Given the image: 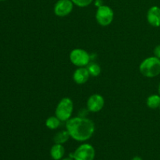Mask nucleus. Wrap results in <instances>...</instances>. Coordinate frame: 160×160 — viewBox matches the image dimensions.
I'll use <instances>...</instances> for the list:
<instances>
[{
	"label": "nucleus",
	"instance_id": "11",
	"mask_svg": "<svg viewBox=\"0 0 160 160\" xmlns=\"http://www.w3.org/2000/svg\"><path fill=\"white\" fill-rule=\"evenodd\" d=\"M65 154V148L61 144H56L52 146L50 150L51 157L54 160H61Z\"/></svg>",
	"mask_w": 160,
	"mask_h": 160
},
{
	"label": "nucleus",
	"instance_id": "8",
	"mask_svg": "<svg viewBox=\"0 0 160 160\" xmlns=\"http://www.w3.org/2000/svg\"><path fill=\"white\" fill-rule=\"evenodd\" d=\"M105 106V99L99 94L91 95L87 101V109L89 112H98L103 109Z\"/></svg>",
	"mask_w": 160,
	"mask_h": 160
},
{
	"label": "nucleus",
	"instance_id": "12",
	"mask_svg": "<svg viewBox=\"0 0 160 160\" xmlns=\"http://www.w3.org/2000/svg\"><path fill=\"white\" fill-rule=\"evenodd\" d=\"M70 138V134H69L68 131L66 130V131H59L58 133H56L55 134L54 138H53V141L56 144H61V145H63L64 143L67 142L69 140V138Z\"/></svg>",
	"mask_w": 160,
	"mask_h": 160
},
{
	"label": "nucleus",
	"instance_id": "7",
	"mask_svg": "<svg viewBox=\"0 0 160 160\" xmlns=\"http://www.w3.org/2000/svg\"><path fill=\"white\" fill-rule=\"evenodd\" d=\"M73 6L72 0H59L54 6V13L59 17H67L71 13Z\"/></svg>",
	"mask_w": 160,
	"mask_h": 160
},
{
	"label": "nucleus",
	"instance_id": "16",
	"mask_svg": "<svg viewBox=\"0 0 160 160\" xmlns=\"http://www.w3.org/2000/svg\"><path fill=\"white\" fill-rule=\"evenodd\" d=\"M72 2L74 4V6L81 8H84L90 6L93 2L94 0H72Z\"/></svg>",
	"mask_w": 160,
	"mask_h": 160
},
{
	"label": "nucleus",
	"instance_id": "4",
	"mask_svg": "<svg viewBox=\"0 0 160 160\" xmlns=\"http://www.w3.org/2000/svg\"><path fill=\"white\" fill-rule=\"evenodd\" d=\"M114 18V12L112 8L106 5H102L97 8L95 19L97 23L102 27H107L112 23Z\"/></svg>",
	"mask_w": 160,
	"mask_h": 160
},
{
	"label": "nucleus",
	"instance_id": "18",
	"mask_svg": "<svg viewBox=\"0 0 160 160\" xmlns=\"http://www.w3.org/2000/svg\"><path fill=\"white\" fill-rule=\"evenodd\" d=\"M95 6H96L97 8H98V7H99V6H102V5H104V4H103L102 0H95Z\"/></svg>",
	"mask_w": 160,
	"mask_h": 160
},
{
	"label": "nucleus",
	"instance_id": "3",
	"mask_svg": "<svg viewBox=\"0 0 160 160\" xmlns=\"http://www.w3.org/2000/svg\"><path fill=\"white\" fill-rule=\"evenodd\" d=\"M73 111V102L71 98L66 97L62 98L56 108L55 114L62 122H67L72 117Z\"/></svg>",
	"mask_w": 160,
	"mask_h": 160
},
{
	"label": "nucleus",
	"instance_id": "22",
	"mask_svg": "<svg viewBox=\"0 0 160 160\" xmlns=\"http://www.w3.org/2000/svg\"><path fill=\"white\" fill-rule=\"evenodd\" d=\"M0 1H6V0H0Z\"/></svg>",
	"mask_w": 160,
	"mask_h": 160
},
{
	"label": "nucleus",
	"instance_id": "2",
	"mask_svg": "<svg viewBox=\"0 0 160 160\" xmlns=\"http://www.w3.org/2000/svg\"><path fill=\"white\" fill-rule=\"evenodd\" d=\"M140 73L145 78H152L160 74V59L156 56L146 58L139 66Z\"/></svg>",
	"mask_w": 160,
	"mask_h": 160
},
{
	"label": "nucleus",
	"instance_id": "19",
	"mask_svg": "<svg viewBox=\"0 0 160 160\" xmlns=\"http://www.w3.org/2000/svg\"><path fill=\"white\" fill-rule=\"evenodd\" d=\"M131 160H143V159H142L141 157H139V156H134V157Z\"/></svg>",
	"mask_w": 160,
	"mask_h": 160
},
{
	"label": "nucleus",
	"instance_id": "13",
	"mask_svg": "<svg viewBox=\"0 0 160 160\" xmlns=\"http://www.w3.org/2000/svg\"><path fill=\"white\" fill-rule=\"evenodd\" d=\"M146 105L152 109H156L160 107V95H152L147 98Z\"/></svg>",
	"mask_w": 160,
	"mask_h": 160
},
{
	"label": "nucleus",
	"instance_id": "9",
	"mask_svg": "<svg viewBox=\"0 0 160 160\" xmlns=\"http://www.w3.org/2000/svg\"><path fill=\"white\" fill-rule=\"evenodd\" d=\"M147 21L154 28L160 27V7L153 6L147 12Z\"/></svg>",
	"mask_w": 160,
	"mask_h": 160
},
{
	"label": "nucleus",
	"instance_id": "5",
	"mask_svg": "<svg viewBox=\"0 0 160 160\" xmlns=\"http://www.w3.org/2000/svg\"><path fill=\"white\" fill-rule=\"evenodd\" d=\"M70 60L78 67H87L90 63L91 56L82 48H74L70 53Z\"/></svg>",
	"mask_w": 160,
	"mask_h": 160
},
{
	"label": "nucleus",
	"instance_id": "21",
	"mask_svg": "<svg viewBox=\"0 0 160 160\" xmlns=\"http://www.w3.org/2000/svg\"><path fill=\"white\" fill-rule=\"evenodd\" d=\"M158 92H159V95H160V83L159 84V88H158Z\"/></svg>",
	"mask_w": 160,
	"mask_h": 160
},
{
	"label": "nucleus",
	"instance_id": "1",
	"mask_svg": "<svg viewBox=\"0 0 160 160\" xmlns=\"http://www.w3.org/2000/svg\"><path fill=\"white\" fill-rule=\"evenodd\" d=\"M66 128L70 138L77 142L89 140L95 131L94 122L90 119L83 117H71L66 123Z\"/></svg>",
	"mask_w": 160,
	"mask_h": 160
},
{
	"label": "nucleus",
	"instance_id": "20",
	"mask_svg": "<svg viewBox=\"0 0 160 160\" xmlns=\"http://www.w3.org/2000/svg\"><path fill=\"white\" fill-rule=\"evenodd\" d=\"M61 160H74V159H73V158H71V157H67V158H64V159H62Z\"/></svg>",
	"mask_w": 160,
	"mask_h": 160
},
{
	"label": "nucleus",
	"instance_id": "15",
	"mask_svg": "<svg viewBox=\"0 0 160 160\" xmlns=\"http://www.w3.org/2000/svg\"><path fill=\"white\" fill-rule=\"evenodd\" d=\"M87 69L90 73V76L92 77H98L101 73V67L98 64L95 63V62L89 63L87 66Z\"/></svg>",
	"mask_w": 160,
	"mask_h": 160
},
{
	"label": "nucleus",
	"instance_id": "17",
	"mask_svg": "<svg viewBox=\"0 0 160 160\" xmlns=\"http://www.w3.org/2000/svg\"><path fill=\"white\" fill-rule=\"evenodd\" d=\"M153 54H154V56L160 59V45H156L155 47L154 50H153Z\"/></svg>",
	"mask_w": 160,
	"mask_h": 160
},
{
	"label": "nucleus",
	"instance_id": "10",
	"mask_svg": "<svg viewBox=\"0 0 160 160\" xmlns=\"http://www.w3.org/2000/svg\"><path fill=\"white\" fill-rule=\"evenodd\" d=\"M90 78V73L88 70L87 67H78L73 74V80L76 84H84L88 81Z\"/></svg>",
	"mask_w": 160,
	"mask_h": 160
},
{
	"label": "nucleus",
	"instance_id": "23",
	"mask_svg": "<svg viewBox=\"0 0 160 160\" xmlns=\"http://www.w3.org/2000/svg\"><path fill=\"white\" fill-rule=\"evenodd\" d=\"M159 109H160V107H159Z\"/></svg>",
	"mask_w": 160,
	"mask_h": 160
},
{
	"label": "nucleus",
	"instance_id": "14",
	"mask_svg": "<svg viewBox=\"0 0 160 160\" xmlns=\"http://www.w3.org/2000/svg\"><path fill=\"white\" fill-rule=\"evenodd\" d=\"M61 120L56 116H52L47 118L45 120V126L50 130H56L60 126Z\"/></svg>",
	"mask_w": 160,
	"mask_h": 160
},
{
	"label": "nucleus",
	"instance_id": "6",
	"mask_svg": "<svg viewBox=\"0 0 160 160\" xmlns=\"http://www.w3.org/2000/svg\"><path fill=\"white\" fill-rule=\"evenodd\" d=\"M70 157L74 160H94L95 157V150L90 144L84 143L80 145Z\"/></svg>",
	"mask_w": 160,
	"mask_h": 160
}]
</instances>
